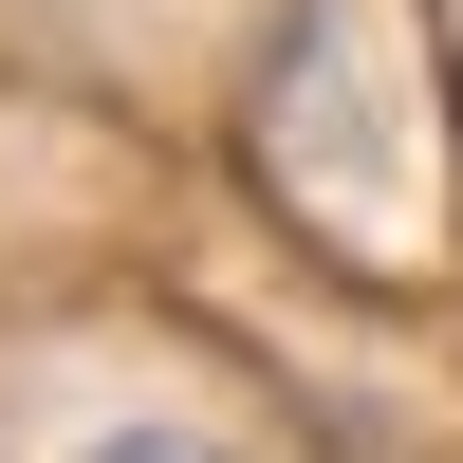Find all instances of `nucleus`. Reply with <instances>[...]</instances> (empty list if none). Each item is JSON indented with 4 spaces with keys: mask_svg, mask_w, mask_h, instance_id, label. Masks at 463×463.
Wrapping results in <instances>:
<instances>
[{
    "mask_svg": "<svg viewBox=\"0 0 463 463\" xmlns=\"http://www.w3.org/2000/svg\"><path fill=\"white\" fill-rule=\"evenodd\" d=\"M93 463H241V445H204V427H111Z\"/></svg>",
    "mask_w": 463,
    "mask_h": 463,
    "instance_id": "nucleus-1",
    "label": "nucleus"
}]
</instances>
